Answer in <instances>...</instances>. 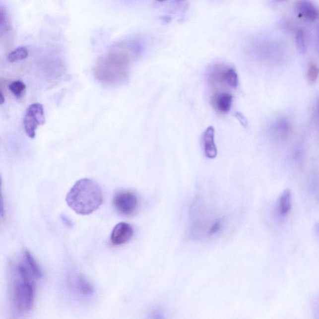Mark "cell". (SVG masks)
<instances>
[{"mask_svg": "<svg viewBox=\"0 0 319 319\" xmlns=\"http://www.w3.org/2000/svg\"><path fill=\"white\" fill-rule=\"evenodd\" d=\"M141 46L136 40L121 41L97 60L95 77L107 84L124 83L128 79L129 69L140 54Z\"/></svg>", "mask_w": 319, "mask_h": 319, "instance_id": "cell-1", "label": "cell"}, {"mask_svg": "<svg viewBox=\"0 0 319 319\" xmlns=\"http://www.w3.org/2000/svg\"><path fill=\"white\" fill-rule=\"evenodd\" d=\"M65 201L79 215H87L96 211L104 201L103 193L96 182L89 179L78 180L70 189Z\"/></svg>", "mask_w": 319, "mask_h": 319, "instance_id": "cell-2", "label": "cell"}, {"mask_svg": "<svg viewBox=\"0 0 319 319\" xmlns=\"http://www.w3.org/2000/svg\"><path fill=\"white\" fill-rule=\"evenodd\" d=\"M12 301L14 309L18 313H30L35 301L33 279L23 278L16 274L12 290Z\"/></svg>", "mask_w": 319, "mask_h": 319, "instance_id": "cell-3", "label": "cell"}, {"mask_svg": "<svg viewBox=\"0 0 319 319\" xmlns=\"http://www.w3.org/2000/svg\"><path fill=\"white\" fill-rule=\"evenodd\" d=\"M45 124V111L42 104L35 103L26 109L23 119V127L26 135L31 138L36 137L39 126Z\"/></svg>", "mask_w": 319, "mask_h": 319, "instance_id": "cell-4", "label": "cell"}, {"mask_svg": "<svg viewBox=\"0 0 319 319\" xmlns=\"http://www.w3.org/2000/svg\"><path fill=\"white\" fill-rule=\"evenodd\" d=\"M113 205L116 210L121 215H132L138 208V198L137 195L130 191L118 192L113 198Z\"/></svg>", "mask_w": 319, "mask_h": 319, "instance_id": "cell-5", "label": "cell"}, {"mask_svg": "<svg viewBox=\"0 0 319 319\" xmlns=\"http://www.w3.org/2000/svg\"><path fill=\"white\" fill-rule=\"evenodd\" d=\"M133 229L130 224L121 222L116 225L112 231L111 242L115 246H121L126 244L132 238Z\"/></svg>", "mask_w": 319, "mask_h": 319, "instance_id": "cell-6", "label": "cell"}, {"mask_svg": "<svg viewBox=\"0 0 319 319\" xmlns=\"http://www.w3.org/2000/svg\"><path fill=\"white\" fill-rule=\"evenodd\" d=\"M211 103L218 113L227 114L232 107L233 96L227 92H216L211 97Z\"/></svg>", "mask_w": 319, "mask_h": 319, "instance_id": "cell-7", "label": "cell"}, {"mask_svg": "<svg viewBox=\"0 0 319 319\" xmlns=\"http://www.w3.org/2000/svg\"><path fill=\"white\" fill-rule=\"evenodd\" d=\"M296 5L299 14L308 20L315 21L319 18V9L310 0H298Z\"/></svg>", "mask_w": 319, "mask_h": 319, "instance_id": "cell-8", "label": "cell"}, {"mask_svg": "<svg viewBox=\"0 0 319 319\" xmlns=\"http://www.w3.org/2000/svg\"><path fill=\"white\" fill-rule=\"evenodd\" d=\"M204 152L207 157L214 158L218 153L215 140V129L208 127L204 131L203 135Z\"/></svg>", "mask_w": 319, "mask_h": 319, "instance_id": "cell-9", "label": "cell"}, {"mask_svg": "<svg viewBox=\"0 0 319 319\" xmlns=\"http://www.w3.org/2000/svg\"><path fill=\"white\" fill-rule=\"evenodd\" d=\"M74 286L75 290L83 296H90L94 292L93 286L82 274H78L75 277Z\"/></svg>", "mask_w": 319, "mask_h": 319, "instance_id": "cell-10", "label": "cell"}, {"mask_svg": "<svg viewBox=\"0 0 319 319\" xmlns=\"http://www.w3.org/2000/svg\"><path fill=\"white\" fill-rule=\"evenodd\" d=\"M292 206V193L289 189L282 191L277 203V211L280 216L284 217L288 215Z\"/></svg>", "mask_w": 319, "mask_h": 319, "instance_id": "cell-11", "label": "cell"}, {"mask_svg": "<svg viewBox=\"0 0 319 319\" xmlns=\"http://www.w3.org/2000/svg\"><path fill=\"white\" fill-rule=\"evenodd\" d=\"M223 82L224 86L231 88L237 87L239 83L238 75L233 67L226 65L223 74Z\"/></svg>", "mask_w": 319, "mask_h": 319, "instance_id": "cell-12", "label": "cell"}, {"mask_svg": "<svg viewBox=\"0 0 319 319\" xmlns=\"http://www.w3.org/2000/svg\"><path fill=\"white\" fill-rule=\"evenodd\" d=\"M23 256L24 262H26L31 271L32 272L34 276L36 278H41L43 276L42 270H41L40 265H39L35 258L28 250L24 251Z\"/></svg>", "mask_w": 319, "mask_h": 319, "instance_id": "cell-13", "label": "cell"}, {"mask_svg": "<svg viewBox=\"0 0 319 319\" xmlns=\"http://www.w3.org/2000/svg\"><path fill=\"white\" fill-rule=\"evenodd\" d=\"M296 45L297 49L301 54H306L308 51L306 35L303 29H299L296 33Z\"/></svg>", "mask_w": 319, "mask_h": 319, "instance_id": "cell-14", "label": "cell"}, {"mask_svg": "<svg viewBox=\"0 0 319 319\" xmlns=\"http://www.w3.org/2000/svg\"><path fill=\"white\" fill-rule=\"evenodd\" d=\"M29 55L27 48L19 47L16 50L12 51L8 56V60L10 63H15L26 59Z\"/></svg>", "mask_w": 319, "mask_h": 319, "instance_id": "cell-15", "label": "cell"}, {"mask_svg": "<svg viewBox=\"0 0 319 319\" xmlns=\"http://www.w3.org/2000/svg\"><path fill=\"white\" fill-rule=\"evenodd\" d=\"M8 89L14 97L19 99L23 96L26 91V85L21 81H14L9 84Z\"/></svg>", "mask_w": 319, "mask_h": 319, "instance_id": "cell-16", "label": "cell"}, {"mask_svg": "<svg viewBox=\"0 0 319 319\" xmlns=\"http://www.w3.org/2000/svg\"><path fill=\"white\" fill-rule=\"evenodd\" d=\"M319 75V67L314 63H311L308 68V74H307V77H308L309 83H315L318 79Z\"/></svg>", "mask_w": 319, "mask_h": 319, "instance_id": "cell-17", "label": "cell"}, {"mask_svg": "<svg viewBox=\"0 0 319 319\" xmlns=\"http://www.w3.org/2000/svg\"><path fill=\"white\" fill-rule=\"evenodd\" d=\"M62 220L63 221H64V223L65 225H68L69 226L72 225L71 222H70V221L68 219L66 216H62Z\"/></svg>", "mask_w": 319, "mask_h": 319, "instance_id": "cell-18", "label": "cell"}, {"mask_svg": "<svg viewBox=\"0 0 319 319\" xmlns=\"http://www.w3.org/2000/svg\"><path fill=\"white\" fill-rule=\"evenodd\" d=\"M317 34H318V51L319 53V24L318 26V29H317Z\"/></svg>", "mask_w": 319, "mask_h": 319, "instance_id": "cell-19", "label": "cell"}, {"mask_svg": "<svg viewBox=\"0 0 319 319\" xmlns=\"http://www.w3.org/2000/svg\"><path fill=\"white\" fill-rule=\"evenodd\" d=\"M316 230L317 231H318V233L319 234V223L316 224Z\"/></svg>", "mask_w": 319, "mask_h": 319, "instance_id": "cell-20", "label": "cell"}, {"mask_svg": "<svg viewBox=\"0 0 319 319\" xmlns=\"http://www.w3.org/2000/svg\"><path fill=\"white\" fill-rule=\"evenodd\" d=\"M318 112L319 113V96L318 97Z\"/></svg>", "mask_w": 319, "mask_h": 319, "instance_id": "cell-21", "label": "cell"}, {"mask_svg": "<svg viewBox=\"0 0 319 319\" xmlns=\"http://www.w3.org/2000/svg\"><path fill=\"white\" fill-rule=\"evenodd\" d=\"M157 1L159 2H164L165 1H167V0H157Z\"/></svg>", "mask_w": 319, "mask_h": 319, "instance_id": "cell-22", "label": "cell"}, {"mask_svg": "<svg viewBox=\"0 0 319 319\" xmlns=\"http://www.w3.org/2000/svg\"><path fill=\"white\" fill-rule=\"evenodd\" d=\"M277 1H285V0H277Z\"/></svg>", "mask_w": 319, "mask_h": 319, "instance_id": "cell-23", "label": "cell"}]
</instances>
